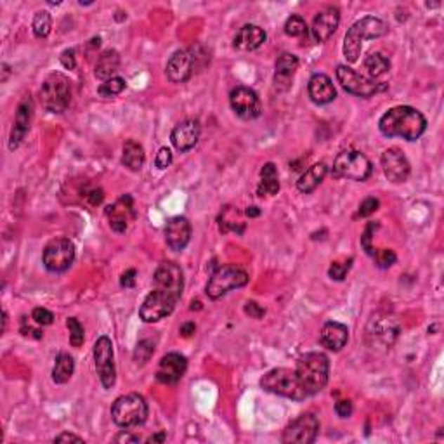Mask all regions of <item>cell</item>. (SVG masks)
Returning a JSON list of instances; mask_svg holds the SVG:
<instances>
[{"mask_svg": "<svg viewBox=\"0 0 444 444\" xmlns=\"http://www.w3.org/2000/svg\"><path fill=\"white\" fill-rule=\"evenodd\" d=\"M380 202L377 198H366L365 202L360 205V210H358V217H368L372 214H375L379 210Z\"/></svg>", "mask_w": 444, "mask_h": 444, "instance_id": "cell-45", "label": "cell"}, {"mask_svg": "<svg viewBox=\"0 0 444 444\" xmlns=\"http://www.w3.org/2000/svg\"><path fill=\"white\" fill-rule=\"evenodd\" d=\"M387 25L375 16H365L360 21H356L344 39V56H346L347 61L356 63L360 59L363 42L380 39V37L387 35Z\"/></svg>", "mask_w": 444, "mask_h": 444, "instance_id": "cell-3", "label": "cell"}, {"mask_svg": "<svg viewBox=\"0 0 444 444\" xmlns=\"http://www.w3.org/2000/svg\"><path fill=\"white\" fill-rule=\"evenodd\" d=\"M299 68V58L295 54L283 53L276 59V72H275V82L288 85L290 80L294 79L295 72Z\"/></svg>", "mask_w": 444, "mask_h": 444, "instance_id": "cell-31", "label": "cell"}, {"mask_svg": "<svg viewBox=\"0 0 444 444\" xmlns=\"http://www.w3.org/2000/svg\"><path fill=\"white\" fill-rule=\"evenodd\" d=\"M295 373L307 394L314 396L327 387L328 375H330V361L323 353H307L299 358Z\"/></svg>", "mask_w": 444, "mask_h": 444, "instance_id": "cell-2", "label": "cell"}, {"mask_svg": "<svg viewBox=\"0 0 444 444\" xmlns=\"http://www.w3.org/2000/svg\"><path fill=\"white\" fill-rule=\"evenodd\" d=\"M396 259L398 257H396V254L391 249H380V250H375V254H373L375 266L380 269L391 268V266L396 262Z\"/></svg>", "mask_w": 444, "mask_h": 444, "instance_id": "cell-42", "label": "cell"}, {"mask_svg": "<svg viewBox=\"0 0 444 444\" xmlns=\"http://www.w3.org/2000/svg\"><path fill=\"white\" fill-rule=\"evenodd\" d=\"M153 281L157 290L165 292V294L181 301L184 290V275L183 269L176 262H162L155 271Z\"/></svg>", "mask_w": 444, "mask_h": 444, "instance_id": "cell-16", "label": "cell"}, {"mask_svg": "<svg viewBox=\"0 0 444 444\" xmlns=\"http://www.w3.org/2000/svg\"><path fill=\"white\" fill-rule=\"evenodd\" d=\"M54 443H84V439L75 434H70V432H63V434L56 436Z\"/></svg>", "mask_w": 444, "mask_h": 444, "instance_id": "cell-51", "label": "cell"}, {"mask_svg": "<svg viewBox=\"0 0 444 444\" xmlns=\"http://www.w3.org/2000/svg\"><path fill=\"white\" fill-rule=\"evenodd\" d=\"M247 216H249V217H259V216H261V210H259V207H249V210H247Z\"/></svg>", "mask_w": 444, "mask_h": 444, "instance_id": "cell-55", "label": "cell"}, {"mask_svg": "<svg viewBox=\"0 0 444 444\" xmlns=\"http://www.w3.org/2000/svg\"><path fill=\"white\" fill-rule=\"evenodd\" d=\"M94 363L98 370L99 380L103 387L111 388L117 382V368H115V354L113 342L110 337L103 335L96 340L94 344Z\"/></svg>", "mask_w": 444, "mask_h": 444, "instance_id": "cell-13", "label": "cell"}, {"mask_svg": "<svg viewBox=\"0 0 444 444\" xmlns=\"http://www.w3.org/2000/svg\"><path fill=\"white\" fill-rule=\"evenodd\" d=\"M66 327L70 330V344L73 347H80L84 344L85 335H84V327L80 325V321L77 318H68L66 320Z\"/></svg>", "mask_w": 444, "mask_h": 444, "instance_id": "cell-40", "label": "cell"}, {"mask_svg": "<svg viewBox=\"0 0 444 444\" xmlns=\"http://www.w3.org/2000/svg\"><path fill=\"white\" fill-rule=\"evenodd\" d=\"M337 80L342 85L344 91H347L349 94L358 96V98H372L377 92L384 91L386 85L382 82H377V80L366 79V77L360 75L358 72H354L353 68L346 65L337 66Z\"/></svg>", "mask_w": 444, "mask_h": 444, "instance_id": "cell-11", "label": "cell"}, {"mask_svg": "<svg viewBox=\"0 0 444 444\" xmlns=\"http://www.w3.org/2000/svg\"><path fill=\"white\" fill-rule=\"evenodd\" d=\"M32 320L35 321L37 325H42V327H49V325L54 323V314L51 313L46 307H35L32 311Z\"/></svg>", "mask_w": 444, "mask_h": 444, "instance_id": "cell-43", "label": "cell"}, {"mask_svg": "<svg viewBox=\"0 0 444 444\" xmlns=\"http://www.w3.org/2000/svg\"><path fill=\"white\" fill-rule=\"evenodd\" d=\"M320 340L323 347H327L328 351L339 353L340 349L346 347L347 340H349V328L346 325L339 323V321H328L321 328Z\"/></svg>", "mask_w": 444, "mask_h": 444, "instance_id": "cell-26", "label": "cell"}, {"mask_svg": "<svg viewBox=\"0 0 444 444\" xmlns=\"http://www.w3.org/2000/svg\"><path fill=\"white\" fill-rule=\"evenodd\" d=\"M377 228H379V224H375V222H370V224L366 226L365 233H363V236H361V247L365 249L366 254L372 255V257H373V254H375V249L372 247V233H373V229H377Z\"/></svg>", "mask_w": 444, "mask_h": 444, "instance_id": "cell-44", "label": "cell"}, {"mask_svg": "<svg viewBox=\"0 0 444 444\" xmlns=\"http://www.w3.org/2000/svg\"><path fill=\"white\" fill-rule=\"evenodd\" d=\"M335 413L340 418H349L351 415H353V403L347 401V399H342V401H337Z\"/></svg>", "mask_w": 444, "mask_h": 444, "instance_id": "cell-47", "label": "cell"}, {"mask_svg": "<svg viewBox=\"0 0 444 444\" xmlns=\"http://www.w3.org/2000/svg\"><path fill=\"white\" fill-rule=\"evenodd\" d=\"M320 434V420L313 413H304L285 429L281 441L285 444H311Z\"/></svg>", "mask_w": 444, "mask_h": 444, "instance_id": "cell-15", "label": "cell"}, {"mask_svg": "<svg viewBox=\"0 0 444 444\" xmlns=\"http://www.w3.org/2000/svg\"><path fill=\"white\" fill-rule=\"evenodd\" d=\"M6 327H7V313L4 311V320H2V332H6Z\"/></svg>", "mask_w": 444, "mask_h": 444, "instance_id": "cell-57", "label": "cell"}, {"mask_svg": "<svg viewBox=\"0 0 444 444\" xmlns=\"http://www.w3.org/2000/svg\"><path fill=\"white\" fill-rule=\"evenodd\" d=\"M32 101L30 99H23L20 103L16 110V117H14V124H13V131H11V138H9V150H16L23 139L27 138L28 131H30V124H32Z\"/></svg>", "mask_w": 444, "mask_h": 444, "instance_id": "cell-24", "label": "cell"}, {"mask_svg": "<svg viewBox=\"0 0 444 444\" xmlns=\"http://www.w3.org/2000/svg\"><path fill=\"white\" fill-rule=\"evenodd\" d=\"M327 174H328V166L325 165L323 162L314 164L313 166H309V169H307L301 177H299L297 190L304 195L313 193V191L316 190L321 183H323Z\"/></svg>", "mask_w": 444, "mask_h": 444, "instance_id": "cell-28", "label": "cell"}, {"mask_svg": "<svg viewBox=\"0 0 444 444\" xmlns=\"http://www.w3.org/2000/svg\"><path fill=\"white\" fill-rule=\"evenodd\" d=\"M155 354V342H151L150 339L141 340L134 351V361L136 365H146L151 360V356Z\"/></svg>", "mask_w": 444, "mask_h": 444, "instance_id": "cell-38", "label": "cell"}, {"mask_svg": "<svg viewBox=\"0 0 444 444\" xmlns=\"http://www.w3.org/2000/svg\"><path fill=\"white\" fill-rule=\"evenodd\" d=\"M363 65H365L366 73H368V77L372 80H377L382 75H386V73L388 72V68H391V61H388L386 56L380 53H372L370 56H366Z\"/></svg>", "mask_w": 444, "mask_h": 444, "instance_id": "cell-35", "label": "cell"}, {"mask_svg": "<svg viewBox=\"0 0 444 444\" xmlns=\"http://www.w3.org/2000/svg\"><path fill=\"white\" fill-rule=\"evenodd\" d=\"M380 164H382L384 174L391 183L399 184L408 181L410 172H412V165H410L408 158L403 153L399 148H388L380 157Z\"/></svg>", "mask_w": 444, "mask_h": 444, "instance_id": "cell-18", "label": "cell"}, {"mask_svg": "<svg viewBox=\"0 0 444 444\" xmlns=\"http://www.w3.org/2000/svg\"><path fill=\"white\" fill-rule=\"evenodd\" d=\"M266 39H268V35H266V32L261 27H257V25H245L235 35L233 47L236 51L250 53V51L259 49L266 42Z\"/></svg>", "mask_w": 444, "mask_h": 444, "instance_id": "cell-27", "label": "cell"}, {"mask_svg": "<svg viewBox=\"0 0 444 444\" xmlns=\"http://www.w3.org/2000/svg\"><path fill=\"white\" fill-rule=\"evenodd\" d=\"M307 92H309L311 101L316 103V105H328L337 98V91L333 87L332 79L325 73H314L311 77Z\"/></svg>", "mask_w": 444, "mask_h": 444, "instance_id": "cell-25", "label": "cell"}, {"mask_svg": "<svg viewBox=\"0 0 444 444\" xmlns=\"http://www.w3.org/2000/svg\"><path fill=\"white\" fill-rule=\"evenodd\" d=\"M401 327L398 318L387 313L373 314L366 327V342L372 349L388 351L398 340Z\"/></svg>", "mask_w": 444, "mask_h": 444, "instance_id": "cell-7", "label": "cell"}, {"mask_svg": "<svg viewBox=\"0 0 444 444\" xmlns=\"http://www.w3.org/2000/svg\"><path fill=\"white\" fill-rule=\"evenodd\" d=\"M73 372H75V361L70 354L61 353L58 354L53 368V380L56 384H66L72 379Z\"/></svg>", "mask_w": 444, "mask_h": 444, "instance_id": "cell-34", "label": "cell"}, {"mask_svg": "<svg viewBox=\"0 0 444 444\" xmlns=\"http://www.w3.org/2000/svg\"><path fill=\"white\" fill-rule=\"evenodd\" d=\"M191 222L184 216L172 217L165 226V242L174 252H181L188 247L191 240Z\"/></svg>", "mask_w": 444, "mask_h": 444, "instance_id": "cell-21", "label": "cell"}, {"mask_svg": "<svg viewBox=\"0 0 444 444\" xmlns=\"http://www.w3.org/2000/svg\"><path fill=\"white\" fill-rule=\"evenodd\" d=\"M115 441L117 443H139L141 438L139 436H132V434H129V432L124 431V432H120L117 438H115Z\"/></svg>", "mask_w": 444, "mask_h": 444, "instance_id": "cell-53", "label": "cell"}, {"mask_svg": "<svg viewBox=\"0 0 444 444\" xmlns=\"http://www.w3.org/2000/svg\"><path fill=\"white\" fill-rule=\"evenodd\" d=\"M354 259H347V261H342V262H333V264L330 266V269H328V276L332 278V280L335 281H342L344 278L347 276V273H349L351 266H353Z\"/></svg>", "mask_w": 444, "mask_h": 444, "instance_id": "cell-41", "label": "cell"}, {"mask_svg": "<svg viewBox=\"0 0 444 444\" xmlns=\"http://www.w3.org/2000/svg\"><path fill=\"white\" fill-rule=\"evenodd\" d=\"M172 160H174L172 151H170L169 148H160V151L157 153V158H155V165H157L160 170H164L166 169V166H170Z\"/></svg>", "mask_w": 444, "mask_h": 444, "instance_id": "cell-46", "label": "cell"}, {"mask_svg": "<svg viewBox=\"0 0 444 444\" xmlns=\"http://www.w3.org/2000/svg\"><path fill=\"white\" fill-rule=\"evenodd\" d=\"M125 89V80L120 79V77H113V79L106 80L99 85L98 89V94L101 98H115V96L122 94Z\"/></svg>", "mask_w": 444, "mask_h": 444, "instance_id": "cell-37", "label": "cell"}, {"mask_svg": "<svg viewBox=\"0 0 444 444\" xmlns=\"http://www.w3.org/2000/svg\"><path fill=\"white\" fill-rule=\"evenodd\" d=\"M379 129L386 138L417 141L427 129V120L412 106H394L387 110L379 120Z\"/></svg>", "mask_w": 444, "mask_h": 444, "instance_id": "cell-1", "label": "cell"}, {"mask_svg": "<svg viewBox=\"0 0 444 444\" xmlns=\"http://www.w3.org/2000/svg\"><path fill=\"white\" fill-rule=\"evenodd\" d=\"M106 217L110 221V228L113 229L115 233H125L131 226V222L136 219V212H134V202H132L131 195L122 196L120 200L110 205L106 209Z\"/></svg>", "mask_w": 444, "mask_h": 444, "instance_id": "cell-19", "label": "cell"}, {"mask_svg": "<svg viewBox=\"0 0 444 444\" xmlns=\"http://www.w3.org/2000/svg\"><path fill=\"white\" fill-rule=\"evenodd\" d=\"M59 61H61V65L65 66L66 70H75V66H77L75 51H73V49H66L65 53L61 54V58H59Z\"/></svg>", "mask_w": 444, "mask_h": 444, "instance_id": "cell-49", "label": "cell"}, {"mask_svg": "<svg viewBox=\"0 0 444 444\" xmlns=\"http://www.w3.org/2000/svg\"><path fill=\"white\" fill-rule=\"evenodd\" d=\"M195 330H196L195 323H184V325H183V327H181V328H179V333H181V335H183V337H186V339H188V337H191V335H193V333H195Z\"/></svg>", "mask_w": 444, "mask_h": 444, "instance_id": "cell-54", "label": "cell"}, {"mask_svg": "<svg viewBox=\"0 0 444 444\" xmlns=\"http://www.w3.org/2000/svg\"><path fill=\"white\" fill-rule=\"evenodd\" d=\"M200 132H202V127L196 120H184L181 122L179 125H176L170 134V139H172L174 148L181 153H186L191 148L196 146L200 139Z\"/></svg>", "mask_w": 444, "mask_h": 444, "instance_id": "cell-23", "label": "cell"}, {"mask_svg": "<svg viewBox=\"0 0 444 444\" xmlns=\"http://www.w3.org/2000/svg\"><path fill=\"white\" fill-rule=\"evenodd\" d=\"M75 261V245L70 238H54L46 245L42 262L47 271L65 273L72 268Z\"/></svg>", "mask_w": 444, "mask_h": 444, "instance_id": "cell-10", "label": "cell"}, {"mask_svg": "<svg viewBox=\"0 0 444 444\" xmlns=\"http://www.w3.org/2000/svg\"><path fill=\"white\" fill-rule=\"evenodd\" d=\"M118 68H120V54L115 49H108L99 56L98 61H96L94 75L96 79L106 82V80L113 79L115 73L118 72Z\"/></svg>", "mask_w": 444, "mask_h": 444, "instance_id": "cell-29", "label": "cell"}, {"mask_svg": "<svg viewBox=\"0 0 444 444\" xmlns=\"http://www.w3.org/2000/svg\"><path fill=\"white\" fill-rule=\"evenodd\" d=\"M247 283H249V273L245 269L235 264L221 266L212 273L209 283H207V295L212 301H219L226 294L236 290V288L245 287Z\"/></svg>", "mask_w": 444, "mask_h": 444, "instance_id": "cell-8", "label": "cell"}, {"mask_svg": "<svg viewBox=\"0 0 444 444\" xmlns=\"http://www.w3.org/2000/svg\"><path fill=\"white\" fill-rule=\"evenodd\" d=\"M261 387L264 388L266 392L281 396V398L294 399V401H304L306 398H309V394H307L306 388L302 387L295 370H269V372L261 379Z\"/></svg>", "mask_w": 444, "mask_h": 444, "instance_id": "cell-4", "label": "cell"}, {"mask_svg": "<svg viewBox=\"0 0 444 444\" xmlns=\"http://www.w3.org/2000/svg\"><path fill=\"white\" fill-rule=\"evenodd\" d=\"M136 275H138V273H136V269H129V271H125L124 275H122V280H120L122 287H125V288L134 287V285H136Z\"/></svg>", "mask_w": 444, "mask_h": 444, "instance_id": "cell-50", "label": "cell"}, {"mask_svg": "<svg viewBox=\"0 0 444 444\" xmlns=\"http://www.w3.org/2000/svg\"><path fill=\"white\" fill-rule=\"evenodd\" d=\"M70 101H72V85L68 77L59 72L47 75L40 87L42 108L49 113H63L70 106Z\"/></svg>", "mask_w": 444, "mask_h": 444, "instance_id": "cell-6", "label": "cell"}, {"mask_svg": "<svg viewBox=\"0 0 444 444\" xmlns=\"http://www.w3.org/2000/svg\"><path fill=\"white\" fill-rule=\"evenodd\" d=\"M219 229L221 233H236V235H243L245 231V222L240 217V212L235 207H226L219 216Z\"/></svg>", "mask_w": 444, "mask_h": 444, "instance_id": "cell-33", "label": "cell"}, {"mask_svg": "<svg viewBox=\"0 0 444 444\" xmlns=\"http://www.w3.org/2000/svg\"><path fill=\"white\" fill-rule=\"evenodd\" d=\"M21 333H23L25 337H33V339H42L44 337V333L40 330H35V328H32L30 325L27 327L25 321H23V325H21Z\"/></svg>", "mask_w": 444, "mask_h": 444, "instance_id": "cell-52", "label": "cell"}, {"mask_svg": "<svg viewBox=\"0 0 444 444\" xmlns=\"http://www.w3.org/2000/svg\"><path fill=\"white\" fill-rule=\"evenodd\" d=\"M229 105L243 120H254V118L261 117L262 113V105L257 92L250 87H243V85L233 89L231 94H229Z\"/></svg>", "mask_w": 444, "mask_h": 444, "instance_id": "cell-17", "label": "cell"}, {"mask_svg": "<svg viewBox=\"0 0 444 444\" xmlns=\"http://www.w3.org/2000/svg\"><path fill=\"white\" fill-rule=\"evenodd\" d=\"M372 162L368 160L366 155L356 150L342 151V153L337 155L335 162H333V176L339 177V179L363 183L372 176Z\"/></svg>", "mask_w": 444, "mask_h": 444, "instance_id": "cell-9", "label": "cell"}, {"mask_svg": "<svg viewBox=\"0 0 444 444\" xmlns=\"http://www.w3.org/2000/svg\"><path fill=\"white\" fill-rule=\"evenodd\" d=\"M200 46L191 47L186 51H177L170 56L169 63H166V79L172 84H184L191 79V75L196 70V59L198 56Z\"/></svg>", "mask_w": 444, "mask_h": 444, "instance_id": "cell-14", "label": "cell"}, {"mask_svg": "<svg viewBox=\"0 0 444 444\" xmlns=\"http://www.w3.org/2000/svg\"><path fill=\"white\" fill-rule=\"evenodd\" d=\"M177 302L179 301L174 299L172 295L153 288V290L148 294V297L144 299L143 306L139 307V318L144 323H157V321L164 320L169 314H172Z\"/></svg>", "mask_w": 444, "mask_h": 444, "instance_id": "cell-12", "label": "cell"}, {"mask_svg": "<svg viewBox=\"0 0 444 444\" xmlns=\"http://www.w3.org/2000/svg\"><path fill=\"white\" fill-rule=\"evenodd\" d=\"M188 370V360L179 353H170L162 358L157 368V380L165 386L177 384Z\"/></svg>", "mask_w": 444, "mask_h": 444, "instance_id": "cell-20", "label": "cell"}, {"mask_svg": "<svg viewBox=\"0 0 444 444\" xmlns=\"http://www.w3.org/2000/svg\"><path fill=\"white\" fill-rule=\"evenodd\" d=\"M32 28L37 39H46L51 33V28H53V18H51V14L47 11H39L35 14V18H33Z\"/></svg>", "mask_w": 444, "mask_h": 444, "instance_id": "cell-36", "label": "cell"}, {"mask_svg": "<svg viewBox=\"0 0 444 444\" xmlns=\"http://www.w3.org/2000/svg\"><path fill=\"white\" fill-rule=\"evenodd\" d=\"M148 413V403L141 394H125L115 399L113 406H111V418L115 424L122 429L139 427L146 422Z\"/></svg>", "mask_w": 444, "mask_h": 444, "instance_id": "cell-5", "label": "cell"}, {"mask_svg": "<svg viewBox=\"0 0 444 444\" xmlns=\"http://www.w3.org/2000/svg\"><path fill=\"white\" fill-rule=\"evenodd\" d=\"M245 314H247V316H250V318H255V320H261V318L266 314V311L262 309V307L259 306L257 302L250 301V302H247V304H245Z\"/></svg>", "mask_w": 444, "mask_h": 444, "instance_id": "cell-48", "label": "cell"}, {"mask_svg": "<svg viewBox=\"0 0 444 444\" xmlns=\"http://www.w3.org/2000/svg\"><path fill=\"white\" fill-rule=\"evenodd\" d=\"M306 32H307L306 20L302 16H299V14L290 16L287 20V23H285V33H287L288 37H302V35H306Z\"/></svg>", "mask_w": 444, "mask_h": 444, "instance_id": "cell-39", "label": "cell"}, {"mask_svg": "<svg viewBox=\"0 0 444 444\" xmlns=\"http://www.w3.org/2000/svg\"><path fill=\"white\" fill-rule=\"evenodd\" d=\"M280 191V179H278V170L275 164H266L261 169V184L257 188L259 196L271 195L275 196Z\"/></svg>", "mask_w": 444, "mask_h": 444, "instance_id": "cell-32", "label": "cell"}, {"mask_svg": "<svg viewBox=\"0 0 444 444\" xmlns=\"http://www.w3.org/2000/svg\"><path fill=\"white\" fill-rule=\"evenodd\" d=\"M340 25V11L337 7H325L323 11L316 14L313 21V37L316 42H327L328 39L337 32Z\"/></svg>", "mask_w": 444, "mask_h": 444, "instance_id": "cell-22", "label": "cell"}, {"mask_svg": "<svg viewBox=\"0 0 444 444\" xmlns=\"http://www.w3.org/2000/svg\"><path fill=\"white\" fill-rule=\"evenodd\" d=\"M148 441H150V443L160 441L162 443V441H165V434H164V432H160V434H158V436H151V438L148 439Z\"/></svg>", "mask_w": 444, "mask_h": 444, "instance_id": "cell-56", "label": "cell"}, {"mask_svg": "<svg viewBox=\"0 0 444 444\" xmlns=\"http://www.w3.org/2000/svg\"><path fill=\"white\" fill-rule=\"evenodd\" d=\"M144 160H146V153H144V148L141 146L138 141L129 139L124 144V151H122V164L127 166L132 172H138L143 169Z\"/></svg>", "mask_w": 444, "mask_h": 444, "instance_id": "cell-30", "label": "cell"}]
</instances>
